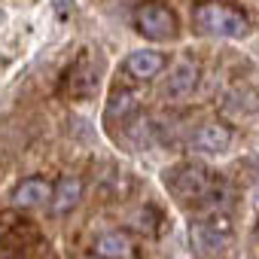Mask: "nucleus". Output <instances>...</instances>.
<instances>
[{"label": "nucleus", "mask_w": 259, "mask_h": 259, "mask_svg": "<svg viewBox=\"0 0 259 259\" xmlns=\"http://www.w3.org/2000/svg\"><path fill=\"white\" fill-rule=\"evenodd\" d=\"M162 183L174 195V201L183 207H195V210L210 213V210H223V204H226V186L204 165L177 162V165L165 168Z\"/></svg>", "instance_id": "f257e3e1"}, {"label": "nucleus", "mask_w": 259, "mask_h": 259, "mask_svg": "<svg viewBox=\"0 0 259 259\" xmlns=\"http://www.w3.org/2000/svg\"><path fill=\"white\" fill-rule=\"evenodd\" d=\"M192 22L201 34L207 37H220V40H238L250 31L247 16L229 4H220V0H204L192 10Z\"/></svg>", "instance_id": "f03ea898"}, {"label": "nucleus", "mask_w": 259, "mask_h": 259, "mask_svg": "<svg viewBox=\"0 0 259 259\" xmlns=\"http://www.w3.org/2000/svg\"><path fill=\"white\" fill-rule=\"evenodd\" d=\"M135 31L153 43H174L180 37V19L162 0H144L135 7Z\"/></svg>", "instance_id": "7ed1b4c3"}, {"label": "nucleus", "mask_w": 259, "mask_h": 259, "mask_svg": "<svg viewBox=\"0 0 259 259\" xmlns=\"http://www.w3.org/2000/svg\"><path fill=\"white\" fill-rule=\"evenodd\" d=\"M189 241L201 256H220L235 241V223L226 210H210L207 217L189 223Z\"/></svg>", "instance_id": "20e7f679"}, {"label": "nucleus", "mask_w": 259, "mask_h": 259, "mask_svg": "<svg viewBox=\"0 0 259 259\" xmlns=\"http://www.w3.org/2000/svg\"><path fill=\"white\" fill-rule=\"evenodd\" d=\"M198 82H201V61L195 55H180L168 67V76L162 82V98H168V101H186V98H192V92L198 89Z\"/></svg>", "instance_id": "39448f33"}, {"label": "nucleus", "mask_w": 259, "mask_h": 259, "mask_svg": "<svg viewBox=\"0 0 259 259\" xmlns=\"http://www.w3.org/2000/svg\"><path fill=\"white\" fill-rule=\"evenodd\" d=\"M232 128L226 122H201L195 132L189 135V150L198 156H220L232 147Z\"/></svg>", "instance_id": "423d86ee"}, {"label": "nucleus", "mask_w": 259, "mask_h": 259, "mask_svg": "<svg viewBox=\"0 0 259 259\" xmlns=\"http://www.w3.org/2000/svg\"><path fill=\"white\" fill-rule=\"evenodd\" d=\"M165 64L168 61H165L162 52H156V49H135L125 58V73L132 79H138V82H150V79H156L165 70Z\"/></svg>", "instance_id": "0eeeda50"}, {"label": "nucleus", "mask_w": 259, "mask_h": 259, "mask_svg": "<svg viewBox=\"0 0 259 259\" xmlns=\"http://www.w3.org/2000/svg\"><path fill=\"white\" fill-rule=\"evenodd\" d=\"M49 198H52V183L43 180V177H25V180L13 189V204L22 207V210L43 207Z\"/></svg>", "instance_id": "6e6552de"}, {"label": "nucleus", "mask_w": 259, "mask_h": 259, "mask_svg": "<svg viewBox=\"0 0 259 259\" xmlns=\"http://www.w3.org/2000/svg\"><path fill=\"white\" fill-rule=\"evenodd\" d=\"M82 192H85L82 180H79L76 174H67V177H61V180L52 186V198H49V204H52V210H55L58 217H64V213H70V210L79 207Z\"/></svg>", "instance_id": "1a4fd4ad"}, {"label": "nucleus", "mask_w": 259, "mask_h": 259, "mask_svg": "<svg viewBox=\"0 0 259 259\" xmlns=\"http://www.w3.org/2000/svg\"><path fill=\"white\" fill-rule=\"evenodd\" d=\"M141 107V92L138 89H113L110 98H107V107H104V119L107 122H125V119H132Z\"/></svg>", "instance_id": "9d476101"}, {"label": "nucleus", "mask_w": 259, "mask_h": 259, "mask_svg": "<svg viewBox=\"0 0 259 259\" xmlns=\"http://www.w3.org/2000/svg\"><path fill=\"white\" fill-rule=\"evenodd\" d=\"M132 253V241L122 232H107L95 241V256L98 259H125Z\"/></svg>", "instance_id": "9b49d317"}, {"label": "nucleus", "mask_w": 259, "mask_h": 259, "mask_svg": "<svg viewBox=\"0 0 259 259\" xmlns=\"http://www.w3.org/2000/svg\"><path fill=\"white\" fill-rule=\"evenodd\" d=\"M253 238H256V244H259V217H256V226H253Z\"/></svg>", "instance_id": "f8f14e48"}, {"label": "nucleus", "mask_w": 259, "mask_h": 259, "mask_svg": "<svg viewBox=\"0 0 259 259\" xmlns=\"http://www.w3.org/2000/svg\"><path fill=\"white\" fill-rule=\"evenodd\" d=\"M180 259H189V256H180Z\"/></svg>", "instance_id": "ddd939ff"}, {"label": "nucleus", "mask_w": 259, "mask_h": 259, "mask_svg": "<svg viewBox=\"0 0 259 259\" xmlns=\"http://www.w3.org/2000/svg\"><path fill=\"white\" fill-rule=\"evenodd\" d=\"M89 259H98V256H89Z\"/></svg>", "instance_id": "4468645a"}]
</instances>
